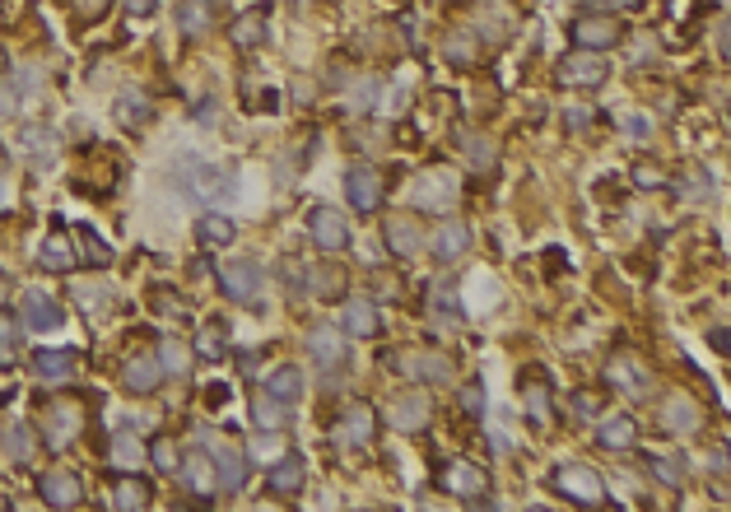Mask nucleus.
I'll return each mask as SVG.
<instances>
[{
    "instance_id": "4468645a",
    "label": "nucleus",
    "mask_w": 731,
    "mask_h": 512,
    "mask_svg": "<svg viewBox=\"0 0 731 512\" xmlns=\"http://www.w3.org/2000/svg\"><path fill=\"white\" fill-rule=\"evenodd\" d=\"M443 489L447 494H457V499H480L489 489V480H485V471L480 466H471V461H452L443 471Z\"/></svg>"
},
{
    "instance_id": "20e7f679",
    "label": "nucleus",
    "mask_w": 731,
    "mask_h": 512,
    "mask_svg": "<svg viewBox=\"0 0 731 512\" xmlns=\"http://www.w3.org/2000/svg\"><path fill=\"white\" fill-rule=\"evenodd\" d=\"M387 419H392V429H401V433H420V429H429V419H434V401H429L420 387H410L387 405Z\"/></svg>"
},
{
    "instance_id": "09e8293b",
    "label": "nucleus",
    "mask_w": 731,
    "mask_h": 512,
    "mask_svg": "<svg viewBox=\"0 0 731 512\" xmlns=\"http://www.w3.org/2000/svg\"><path fill=\"white\" fill-rule=\"evenodd\" d=\"M447 56H452V61H461V66H466V61H471V56H475L471 38H466V33H457V38H447Z\"/></svg>"
},
{
    "instance_id": "58836bf2",
    "label": "nucleus",
    "mask_w": 731,
    "mask_h": 512,
    "mask_svg": "<svg viewBox=\"0 0 731 512\" xmlns=\"http://www.w3.org/2000/svg\"><path fill=\"white\" fill-rule=\"evenodd\" d=\"M145 117H149V103L140 94H122V98H117V122H126L131 131H140Z\"/></svg>"
},
{
    "instance_id": "bb28decb",
    "label": "nucleus",
    "mask_w": 731,
    "mask_h": 512,
    "mask_svg": "<svg viewBox=\"0 0 731 512\" xmlns=\"http://www.w3.org/2000/svg\"><path fill=\"white\" fill-rule=\"evenodd\" d=\"M191 187H196V196L215 201V196H229L233 182H229V173H219V168H205V163H196V168H191Z\"/></svg>"
},
{
    "instance_id": "3c124183",
    "label": "nucleus",
    "mask_w": 731,
    "mask_h": 512,
    "mask_svg": "<svg viewBox=\"0 0 731 512\" xmlns=\"http://www.w3.org/2000/svg\"><path fill=\"white\" fill-rule=\"evenodd\" d=\"M587 10H620V5H634V0H583Z\"/></svg>"
},
{
    "instance_id": "4be33fe9",
    "label": "nucleus",
    "mask_w": 731,
    "mask_h": 512,
    "mask_svg": "<svg viewBox=\"0 0 731 512\" xmlns=\"http://www.w3.org/2000/svg\"><path fill=\"white\" fill-rule=\"evenodd\" d=\"M303 480H308V466H303V457H294V452L271 466V489L280 499H294L298 489H303Z\"/></svg>"
},
{
    "instance_id": "ddd939ff",
    "label": "nucleus",
    "mask_w": 731,
    "mask_h": 512,
    "mask_svg": "<svg viewBox=\"0 0 731 512\" xmlns=\"http://www.w3.org/2000/svg\"><path fill=\"white\" fill-rule=\"evenodd\" d=\"M19 308H24V322L33 326V331H56V326L66 322V312H61V303H56L52 294H42V289H28Z\"/></svg>"
},
{
    "instance_id": "c85d7f7f",
    "label": "nucleus",
    "mask_w": 731,
    "mask_h": 512,
    "mask_svg": "<svg viewBox=\"0 0 731 512\" xmlns=\"http://www.w3.org/2000/svg\"><path fill=\"white\" fill-rule=\"evenodd\" d=\"M154 359H159L163 378H182V373L191 368V350L182 345V340H159V354H154Z\"/></svg>"
},
{
    "instance_id": "a878e982",
    "label": "nucleus",
    "mask_w": 731,
    "mask_h": 512,
    "mask_svg": "<svg viewBox=\"0 0 731 512\" xmlns=\"http://www.w3.org/2000/svg\"><path fill=\"white\" fill-rule=\"evenodd\" d=\"M634 438H638V429H634V419L629 415H615V419L601 424V447H606V452H629Z\"/></svg>"
},
{
    "instance_id": "9b49d317",
    "label": "nucleus",
    "mask_w": 731,
    "mask_h": 512,
    "mask_svg": "<svg viewBox=\"0 0 731 512\" xmlns=\"http://www.w3.org/2000/svg\"><path fill=\"white\" fill-rule=\"evenodd\" d=\"M373 429H378V415H373V405H350L336 424V443L340 447H368L373 443Z\"/></svg>"
},
{
    "instance_id": "bf43d9fd",
    "label": "nucleus",
    "mask_w": 731,
    "mask_h": 512,
    "mask_svg": "<svg viewBox=\"0 0 731 512\" xmlns=\"http://www.w3.org/2000/svg\"><path fill=\"white\" fill-rule=\"evenodd\" d=\"M0 508H5V503H0Z\"/></svg>"
},
{
    "instance_id": "de8ad7c7",
    "label": "nucleus",
    "mask_w": 731,
    "mask_h": 512,
    "mask_svg": "<svg viewBox=\"0 0 731 512\" xmlns=\"http://www.w3.org/2000/svg\"><path fill=\"white\" fill-rule=\"evenodd\" d=\"M569 405H573V410H578L583 419H596V415H601V396H592V391H573Z\"/></svg>"
},
{
    "instance_id": "79ce46f5",
    "label": "nucleus",
    "mask_w": 731,
    "mask_h": 512,
    "mask_svg": "<svg viewBox=\"0 0 731 512\" xmlns=\"http://www.w3.org/2000/svg\"><path fill=\"white\" fill-rule=\"evenodd\" d=\"M187 489H201V494H210V489H215V475H210V457H191V461H187Z\"/></svg>"
},
{
    "instance_id": "7ed1b4c3",
    "label": "nucleus",
    "mask_w": 731,
    "mask_h": 512,
    "mask_svg": "<svg viewBox=\"0 0 731 512\" xmlns=\"http://www.w3.org/2000/svg\"><path fill=\"white\" fill-rule=\"evenodd\" d=\"M308 233L322 252H345L350 247V219L336 205H312L308 210Z\"/></svg>"
},
{
    "instance_id": "7c9ffc66",
    "label": "nucleus",
    "mask_w": 731,
    "mask_h": 512,
    "mask_svg": "<svg viewBox=\"0 0 731 512\" xmlns=\"http://www.w3.org/2000/svg\"><path fill=\"white\" fill-rule=\"evenodd\" d=\"M522 401H527V419H531V424L545 429V424H550V387H545L541 378L527 382V387H522Z\"/></svg>"
},
{
    "instance_id": "6e6552de",
    "label": "nucleus",
    "mask_w": 731,
    "mask_h": 512,
    "mask_svg": "<svg viewBox=\"0 0 731 512\" xmlns=\"http://www.w3.org/2000/svg\"><path fill=\"white\" fill-rule=\"evenodd\" d=\"M620 38H624V24L610 19V14H587V19L573 24V42L587 47V52H606V47H615Z\"/></svg>"
},
{
    "instance_id": "2f4dec72",
    "label": "nucleus",
    "mask_w": 731,
    "mask_h": 512,
    "mask_svg": "<svg viewBox=\"0 0 731 512\" xmlns=\"http://www.w3.org/2000/svg\"><path fill=\"white\" fill-rule=\"evenodd\" d=\"M0 443H5V457L14 461V466H24L28 457H33V438H28V429L14 419V424H5L0 429Z\"/></svg>"
},
{
    "instance_id": "c756f323",
    "label": "nucleus",
    "mask_w": 731,
    "mask_h": 512,
    "mask_svg": "<svg viewBox=\"0 0 731 512\" xmlns=\"http://www.w3.org/2000/svg\"><path fill=\"white\" fill-rule=\"evenodd\" d=\"M266 391L280 396V401H298V396H303V373H298L294 364H280L271 378H266Z\"/></svg>"
},
{
    "instance_id": "f3484780",
    "label": "nucleus",
    "mask_w": 731,
    "mask_h": 512,
    "mask_svg": "<svg viewBox=\"0 0 731 512\" xmlns=\"http://www.w3.org/2000/svg\"><path fill=\"white\" fill-rule=\"evenodd\" d=\"M266 33H271V14L266 10H247L233 19V47L238 52H257L261 42H266Z\"/></svg>"
},
{
    "instance_id": "37998d69",
    "label": "nucleus",
    "mask_w": 731,
    "mask_h": 512,
    "mask_svg": "<svg viewBox=\"0 0 731 512\" xmlns=\"http://www.w3.org/2000/svg\"><path fill=\"white\" fill-rule=\"evenodd\" d=\"M648 466H652V475H657V480H662V485H671V489H680V480H685V461H671V457H652Z\"/></svg>"
},
{
    "instance_id": "72a5a7b5",
    "label": "nucleus",
    "mask_w": 731,
    "mask_h": 512,
    "mask_svg": "<svg viewBox=\"0 0 731 512\" xmlns=\"http://www.w3.org/2000/svg\"><path fill=\"white\" fill-rule=\"evenodd\" d=\"M610 378H615V387H620V391H629V396H648V391H652L648 373H638V368L624 364V359H620V364H610Z\"/></svg>"
},
{
    "instance_id": "a19ab883",
    "label": "nucleus",
    "mask_w": 731,
    "mask_h": 512,
    "mask_svg": "<svg viewBox=\"0 0 731 512\" xmlns=\"http://www.w3.org/2000/svg\"><path fill=\"white\" fill-rule=\"evenodd\" d=\"M80 252H84V261H89V266H108V261H112L108 243H103L94 229H80Z\"/></svg>"
},
{
    "instance_id": "dca6fc26",
    "label": "nucleus",
    "mask_w": 731,
    "mask_h": 512,
    "mask_svg": "<svg viewBox=\"0 0 731 512\" xmlns=\"http://www.w3.org/2000/svg\"><path fill=\"white\" fill-rule=\"evenodd\" d=\"M159 382H163V368H159V359H149V354H136V359L122 364V387L136 391V396L159 391Z\"/></svg>"
},
{
    "instance_id": "1a4fd4ad",
    "label": "nucleus",
    "mask_w": 731,
    "mask_h": 512,
    "mask_svg": "<svg viewBox=\"0 0 731 512\" xmlns=\"http://www.w3.org/2000/svg\"><path fill=\"white\" fill-rule=\"evenodd\" d=\"M308 354L317 359L322 368H345L350 364V345H345V331H336V326H312L308 331Z\"/></svg>"
},
{
    "instance_id": "603ef678",
    "label": "nucleus",
    "mask_w": 731,
    "mask_h": 512,
    "mask_svg": "<svg viewBox=\"0 0 731 512\" xmlns=\"http://www.w3.org/2000/svg\"><path fill=\"white\" fill-rule=\"evenodd\" d=\"M373 98H378V84H364V89H359V98H354V103H359V108H373Z\"/></svg>"
},
{
    "instance_id": "412c9836",
    "label": "nucleus",
    "mask_w": 731,
    "mask_h": 512,
    "mask_svg": "<svg viewBox=\"0 0 731 512\" xmlns=\"http://www.w3.org/2000/svg\"><path fill=\"white\" fill-rule=\"evenodd\" d=\"M662 424L671 433H685V438H690V433H699V424H704V410H699L690 396H671V401L662 405Z\"/></svg>"
},
{
    "instance_id": "0eeeda50",
    "label": "nucleus",
    "mask_w": 731,
    "mask_h": 512,
    "mask_svg": "<svg viewBox=\"0 0 731 512\" xmlns=\"http://www.w3.org/2000/svg\"><path fill=\"white\" fill-rule=\"evenodd\" d=\"M345 196H350V205L359 210V215H373V210L382 205V173L378 168H368V163L350 168V173H345Z\"/></svg>"
},
{
    "instance_id": "393cba45",
    "label": "nucleus",
    "mask_w": 731,
    "mask_h": 512,
    "mask_svg": "<svg viewBox=\"0 0 731 512\" xmlns=\"http://www.w3.org/2000/svg\"><path fill=\"white\" fill-rule=\"evenodd\" d=\"M466 247H471V229H466V224H443V229L434 233V256L438 261H457Z\"/></svg>"
},
{
    "instance_id": "c03bdc74",
    "label": "nucleus",
    "mask_w": 731,
    "mask_h": 512,
    "mask_svg": "<svg viewBox=\"0 0 731 512\" xmlns=\"http://www.w3.org/2000/svg\"><path fill=\"white\" fill-rule=\"evenodd\" d=\"M457 405L466 410V415H485V387H480V382H461Z\"/></svg>"
},
{
    "instance_id": "cd10ccee",
    "label": "nucleus",
    "mask_w": 731,
    "mask_h": 512,
    "mask_svg": "<svg viewBox=\"0 0 731 512\" xmlns=\"http://www.w3.org/2000/svg\"><path fill=\"white\" fill-rule=\"evenodd\" d=\"M38 261H42V270H56V275L75 270V252H70V243L61 238V233H52V238L38 247Z\"/></svg>"
},
{
    "instance_id": "5701e85b",
    "label": "nucleus",
    "mask_w": 731,
    "mask_h": 512,
    "mask_svg": "<svg viewBox=\"0 0 731 512\" xmlns=\"http://www.w3.org/2000/svg\"><path fill=\"white\" fill-rule=\"evenodd\" d=\"M252 419H257L261 433H280L289 424V401L271 396V391H261L257 401H252Z\"/></svg>"
},
{
    "instance_id": "5fc2aeb1",
    "label": "nucleus",
    "mask_w": 731,
    "mask_h": 512,
    "mask_svg": "<svg viewBox=\"0 0 731 512\" xmlns=\"http://www.w3.org/2000/svg\"><path fill=\"white\" fill-rule=\"evenodd\" d=\"M122 5H126V10H131V14H149V10H154V5H159V0H122Z\"/></svg>"
},
{
    "instance_id": "f03ea898",
    "label": "nucleus",
    "mask_w": 731,
    "mask_h": 512,
    "mask_svg": "<svg viewBox=\"0 0 731 512\" xmlns=\"http://www.w3.org/2000/svg\"><path fill=\"white\" fill-rule=\"evenodd\" d=\"M210 443V466H215V489L219 494H238L247 480V447L238 443H215L210 433H201Z\"/></svg>"
},
{
    "instance_id": "e433bc0d",
    "label": "nucleus",
    "mask_w": 731,
    "mask_h": 512,
    "mask_svg": "<svg viewBox=\"0 0 731 512\" xmlns=\"http://www.w3.org/2000/svg\"><path fill=\"white\" fill-rule=\"evenodd\" d=\"M201 345H196V350H201V359H210V364H219V359H224V354H229V345H224V322H210V326H201Z\"/></svg>"
},
{
    "instance_id": "4c0bfd02",
    "label": "nucleus",
    "mask_w": 731,
    "mask_h": 512,
    "mask_svg": "<svg viewBox=\"0 0 731 512\" xmlns=\"http://www.w3.org/2000/svg\"><path fill=\"white\" fill-rule=\"evenodd\" d=\"M149 503V489H145V480H122V485L112 489V508H145Z\"/></svg>"
},
{
    "instance_id": "2eb2a0df",
    "label": "nucleus",
    "mask_w": 731,
    "mask_h": 512,
    "mask_svg": "<svg viewBox=\"0 0 731 512\" xmlns=\"http://www.w3.org/2000/svg\"><path fill=\"white\" fill-rule=\"evenodd\" d=\"M80 424H84L80 405H70V401L52 405V410H47V419H42V429H47V447H66L70 438L80 433Z\"/></svg>"
},
{
    "instance_id": "a18cd8bd",
    "label": "nucleus",
    "mask_w": 731,
    "mask_h": 512,
    "mask_svg": "<svg viewBox=\"0 0 731 512\" xmlns=\"http://www.w3.org/2000/svg\"><path fill=\"white\" fill-rule=\"evenodd\" d=\"M145 457H149V461H154V466H159V471H177V466H182V461H177V447H173V443H168V438H159V443L149 447Z\"/></svg>"
},
{
    "instance_id": "6e6d98bb",
    "label": "nucleus",
    "mask_w": 731,
    "mask_h": 512,
    "mask_svg": "<svg viewBox=\"0 0 731 512\" xmlns=\"http://www.w3.org/2000/svg\"><path fill=\"white\" fill-rule=\"evenodd\" d=\"M708 345H713V350H718V354H727V326H718V331L708 336Z\"/></svg>"
},
{
    "instance_id": "f704fd0d",
    "label": "nucleus",
    "mask_w": 731,
    "mask_h": 512,
    "mask_svg": "<svg viewBox=\"0 0 731 512\" xmlns=\"http://www.w3.org/2000/svg\"><path fill=\"white\" fill-rule=\"evenodd\" d=\"M112 461L126 466V471H136L140 461H145V443H140L136 433H117V438H112Z\"/></svg>"
},
{
    "instance_id": "864d4df0",
    "label": "nucleus",
    "mask_w": 731,
    "mask_h": 512,
    "mask_svg": "<svg viewBox=\"0 0 731 512\" xmlns=\"http://www.w3.org/2000/svg\"><path fill=\"white\" fill-rule=\"evenodd\" d=\"M564 117H569L573 126H587V122H592V108H569Z\"/></svg>"
},
{
    "instance_id": "6ab92c4d",
    "label": "nucleus",
    "mask_w": 731,
    "mask_h": 512,
    "mask_svg": "<svg viewBox=\"0 0 731 512\" xmlns=\"http://www.w3.org/2000/svg\"><path fill=\"white\" fill-rule=\"evenodd\" d=\"M382 238H387V247H392L396 256H415L424 247V233H420V219L410 215H396L387 219V229H382Z\"/></svg>"
},
{
    "instance_id": "473e14b6",
    "label": "nucleus",
    "mask_w": 731,
    "mask_h": 512,
    "mask_svg": "<svg viewBox=\"0 0 731 512\" xmlns=\"http://www.w3.org/2000/svg\"><path fill=\"white\" fill-rule=\"evenodd\" d=\"M24 145L33 149L28 159H33V168H52L56 163V140L47 135V126H28L24 131Z\"/></svg>"
},
{
    "instance_id": "4d7b16f0",
    "label": "nucleus",
    "mask_w": 731,
    "mask_h": 512,
    "mask_svg": "<svg viewBox=\"0 0 731 512\" xmlns=\"http://www.w3.org/2000/svg\"><path fill=\"white\" fill-rule=\"evenodd\" d=\"M629 135H652V122H648V117H643V122L634 117V122H629Z\"/></svg>"
},
{
    "instance_id": "f257e3e1",
    "label": "nucleus",
    "mask_w": 731,
    "mask_h": 512,
    "mask_svg": "<svg viewBox=\"0 0 731 512\" xmlns=\"http://www.w3.org/2000/svg\"><path fill=\"white\" fill-rule=\"evenodd\" d=\"M555 80L564 84V89H596V84L610 80V61L601 52H587V47H578V52L559 56Z\"/></svg>"
},
{
    "instance_id": "ea45409f",
    "label": "nucleus",
    "mask_w": 731,
    "mask_h": 512,
    "mask_svg": "<svg viewBox=\"0 0 731 512\" xmlns=\"http://www.w3.org/2000/svg\"><path fill=\"white\" fill-rule=\"evenodd\" d=\"M19 350H24V340H19V326H14L10 317H0V368H14Z\"/></svg>"
},
{
    "instance_id": "8fccbe9b",
    "label": "nucleus",
    "mask_w": 731,
    "mask_h": 512,
    "mask_svg": "<svg viewBox=\"0 0 731 512\" xmlns=\"http://www.w3.org/2000/svg\"><path fill=\"white\" fill-rule=\"evenodd\" d=\"M108 5H112V0H80V14H84V19H98Z\"/></svg>"
},
{
    "instance_id": "423d86ee",
    "label": "nucleus",
    "mask_w": 731,
    "mask_h": 512,
    "mask_svg": "<svg viewBox=\"0 0 731 512\" xmlns=\"http://www.w3.org/2000/svg\"><path fill=\"white\" fill-rule=\"evenodd\" d=\"M215 275H219V289H224L233 303H252L257 289H261V266L257 261H224Z\"/></svg>"
},
{
    "instance_id": "c9c22d12",
    "label": "nucleus",
    "mask_w": 731,
    "mask_h": 512,
    "mask_svg": "<svg viewBox=\"0 0 731 512\" xmlns=\"http://www.w3.org/2000/svg\"><path fill=\"white\" fill-rule=\"evenodd\" d=\"M196 233H201V243L224 247V243H233V219H224V215H201V219H196Z\"/></svg>"
},
{
    "instance_id": "9d476101",
    "label": "nucleus",
    "mask_w": 731,
    "mask_h": 512,
    "mask_svg": "<svg viewBox=\"0 0 731 512\" xmlns=\"http://www.w3.org/2000/svg\"><path fill=\"white\" fill-rule=\"evenodd\" d=\"M38 499L47 508H75L84 499V480L75 471H47L38 480Z\"/></svg>"
},
{
    "instance_id": "13d9d810",
    "label": "nucleus",
    "mask_w": 731,
    "mask_h": 512,
    "mask_svg": "<svg viewBox=\"0 0 731 512\" xmlns=\"http://www.w3.org/2000/svg\"><path fill=\"white\" fill-rule=\"evenodd\" d=\"M0 303H10V280L0 275Z\"/></svg>"
},
{
    "instance_id": "39448f33",
    "label": "nucleus",
    "mask_w": 731,
    "mask_h": 512,
    "mask_svg": "<svg viewBox=\"0 0 731 512\" xmlns=\"http://www.w3.org/2000/svg\"><path fill=\"white\" fill-rule=\"evenodd\" d=\"M555 489L564 494V499H573V503H601L606 499V485H601V475L592 471V466H559L555 471Z\"/></svg>"
},
{
    "instance_id": "f8f14e48",
    "label": "nucleus",
    "mask_w": 731,
    "mask_h": 512,
    "mask_svg": "<svg viewBox=\"0 0 731 512\" xmlns=\"http://www.w3.org/2000/svg\"><path fill=\"white\" fill-rule=\"evenodd\" d=\"M401 368H406V378H424V382H452L457 378V364L438 350H410L401 354Z\"/></svg>"
},
{
    "instance_id": "a211bd4d",
    "label": "nucleus",
    "mask_w": 731,
    "mask_h": 512,
    "mask_svg": "<svg viewBox=\"0 0 731 512\" xmlns=\"http://www.w3.org/2000/svg\"><path fill=\"white\" fill-rule=\"evenodd\" d=\"M382 331V317L368 298H350L345 303V336L350 340H373Z\"/></svg>"
},
{
    "instance_id": "aec40b11",
    "label": "nucleus",
    "mask_w": 731,
    "mask_h": 512,
    "mask_svg": "<svg viewBox=\"0 0 731 512\" xmlns=\"http://www.w3.org/2000/svg\"><path fill=\"white\" fill-rule=\"evenodd\" d=\"M70 373H75V350H42L38 359H33V378L47 382V387L70 382Z\"/></svg>"
},
{
    "instance_id": "b1692460",
    "label": "nucleus",
    "mask_w": 731,
    "mask_h": 512,
    "mask_svg": "<svg viewBox=\"0 0 731 512\" xmlns=\"http://www.w3.org/2000/svg\"><path fill=\"white\" fill-rule=\"evenodd\" d=\"M177 24H182V33H187V38H201V33H210V24H215V10H210V0H182V10H177Z\"/></svg>"
},
{
    "instance_id": "49530a36",
    "label": "nucleus",
    "mask_w": 731,
    "mask_h": 512,
    "mask_svg": "<svg viewBox=\"0 0 731 512\" xmlns=\"http://www.w3.org/2000/svg\"><path fill=\"white\" fill-rule=\"evenodd\" d=\"M461 145L471 149V163H480V168H485V163H494V145H489V140H480V135H461Z\"/></svg>"
}]
</instances>
